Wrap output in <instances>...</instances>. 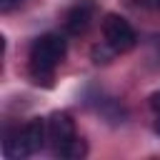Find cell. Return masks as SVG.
Listing matches in <instances>:
<instances>
[{
	"mask_svg": "<svg viewBox=\"0 0 160 160\" xmlns=\"http://www.w3.org/2000/svg\"><path fill=\"white\" fill-rule=\"evenodd\" d=\"M65 52H68V42L62 35L45 32L35 38V42L30 45V55H28V72L32 82L42 88H52L55 70L65 60Z\"/></svg>",
	"mask_w": 160,
	"mask_h": 160,
	"instance_id": "obj_1",
	"label": "cell"
},
{
	"mask_svg": "<svg viewBox=\"0 0 160 160\" xmlns=\"http://www.w3.org/2000/svg\"><path fill=\"white\" fill-rule=\"evenodd\" d=\"M45 145H48V120H42V118H32L22 128L8 130L5 132V140H2V150L12 160L35 155Z\"/></svg>",
	"mask_w": 160,
	"mask_h": 160,
	"instance_id": "obj_2",
	"label": "cell"
},
{
	"mask_svg": "<svg viewBox=\"0 0 160 160\" xmlns=\"http://www.w3.org/2000/svg\"><path fill=\"white\" fill-rule=\"evenodd\" d=\"M102 38L115 52H128L138 42V35H135L132 25L118 12H108L102 18Z\"/></svg>",
	"mask_w": 160,
	"mask_h": 160,
	"instance_id": "obj_3",
	"label": "cell"
},
{
	"mask_svg": "<svg viewBox=\"0 0 160 160\" xmlns=\"http://www.w3.org/2000/svg\"><path fill=\"white\" fill-rule=\"evenodd\" d=\"M78 138L80 135L75 132V122L68 112H52L48 118V145L52 148L58 158H62Z\"/></svg>",
	"mask_w": 160,
	"mask_h": 160,
	"instance_id": "obj_4",
	"label": "cell"
},
{
	"mask_svg": "<svg viewBox=\"0 0 160 160\" xmlns=\"http://www.w3.org/2000/svg\"><path fill=\"white\" fill-rule=\"evenodd\" d=\"M95 12H98V5H95L92 0H80V2H75V5L65 12L62 25H65V30H68L70 35H82V32H88V28L92 25Z\"/></svg>",
	"mask_w": 160,
	"mask_h": 160,
	"instance_id": "obj_5",
	"label": "cell"
},
{
	"mask_svg": "<svg viewBox=\"0 0 160 160\" xmlns=\"http://www.w3.org/2000/svg\"><path fill=\"white\" fill-rule=\"evenodd\" d=\"M90 55H92V62H95V65H108V62L112 60V55H118V52L102 40V45H92Z\"/></svg>",
	"mask_w": 160,
	"mask_h": 160,
	"instance_id": "obj_6",
	"label": "cell"
},
{
	"mask_svg": "<svg viewBox=\"0 0 160 160\" xmlns=\"http://www.w3.org/2000/svg\"><path fill=\"white\" fill-rule=\"evenodd\" d=\"M132 2H138L140 8H148V10H155V12H160V0H132Z\"/></svg>",
	"mask_w": 160,
	"mask_h": 160,
	"instance_id": "obj_7",
	"label": "cell"
},
{
	"mask_svg": "<svg viewBox=\"0 0 160 160\" xmlns=\"http://www.w3.org/2000/svg\"><path fill=\"white\" fill-rule=\"evenodd\" d=\"M150 110H152L155 115H160V90H155V92L150 95Z\"/></svg>",
	"mask_w": 160,
	"mask_h": 160,
	"instance_id": "obj_8",
	"label": "cell"
},
{
	"mask_svg": "<svg viewBox=\"0 0 160 160\" xmlns=\"http://www.w3.org/2000/svg\"><path fill=\"white\" fill-rule=\"evenodd\" d=\"M20 2H22V0H0V8L8 12V10H12V8H18Z\"/></svg>",
	"mask_w": 160,
	"mask_h": 160,
	"instance_id": "obj_9",
	"label": "cell"
},
{
	"mask_svg": "<svg viewBox=\"0 0 160 160\" xmlns=\"http://www.w3.org/2000/svg\"><path fill=\"white\" fill-rule=\"evenodd\" d=\"M155 132L160 135V115H155Z\"/></svg>",
	"mask_w": 160,
	"mask_h": 160,
	"instance_id": "obj_10",
	"label": "cell"
}]
</instances>
